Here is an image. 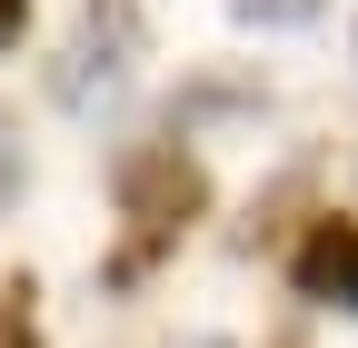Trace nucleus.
<instances>
[{
    "mask_svg": "<svg viewBox=\"0 0 358 348\" xmlns=\"http://www.w3.org/2000/svg\"><path fill=\"white\" fill-rule=\"evenodd\" d=\"M199 219H209V169L179 150V140L120 150V249L100 259V289H140Z\"/></svg>",
    "mask_w": 358,
    "mask_h": 348,
    "instance_id": "1",
    "label": "nucleus"
},
{
    "mask_svg": "<svg viewBox=\"0 0 358 348\" xmlns=\"http://www.w3.org/2000/svg\"><path fill=\"white\" fill-rule=\"evenodd\" d=\"M140 60H150V10L140 0H80L60 60H50V100L90 119V110H110L129 80H140Z\"/></svg>",
    "mask_w": 358,
    "mask_h": 348,
    "instance_id": "2",
    "label": "nucleus"
},
{
    "mask_svg": "<svg viewBox=\"0 0 358 348\" xmlns=\"http://www.w3.org/2000/svg\"><path fill=\"white\" fill-rule=\"evenodd\" d=\"M289 289L308 298V309H338V319H358V219H308L299 229V249H289Z\"/></svg>",
    "mask_w": 358,
    "mask_h": 348,
    "instance_id": "3",
    "label": "nucleus"
},
{
    "mask_svg": "<svg viewBox=\"0 0 358 348\" xmlns=\"http://www.w3.org/2000/svg\"><path fill=\"white\" fill-rule=\"evenodd\" d=\"M30 269H10V279H0V348H40V309H30Z\"/></svg>",
    "mask_w": 358,
    "mask_h": 348,
    "instance_id": "4",
    "label": "nucleus"
},
{
    "mask_svg": "<svg viewBox=\"0 0 358 348\" xmlns=\"http://www.w3.org/2000/svg\"><path fill=\"white\" fill-rule=\"evenodd\" d=\"M229 10L249 30H299V20H319V0H229Z\"/></svg>",
    "mask_w": 358,
    "mask_h": 348,
    "instance_id": "5",
    "label": "nucleus"
},
{
    "mask_svg": "<svg viewBox=\"0 0 358 348\" xmlns=\"http://www.w3.org/2000/svg\"><path fill=\"white\" fill-rule=\"evenodd\" d=\"M20 180H30V169H20V129H10V110H0V209L20 199Z\"/></svg>",
    "mask_w": 358,
    "mask_h": 348,
    "instance_id": "6",
    "label": "nucleus"
},
{
    "mask_svg": "<svg viewBox=\"0 0 358 348\" xmlns=\"http://www.w3.org/2000/svg\"><path fill=\"white\" fill-rule=\"evenodd\" d=\"M20 30H30V0H0V50H20Z\"/></svg>",
    "mask_w": 358,
    "mask_h": 348,
    "instance_id": "7",
    "label": "nucleus"
},
{
    "mask_svg": "<svg viewBox=\"0 0 358 348\" xmlns=\"http://www.w3.org/2000/svg\"><path fill=\"white\" fill-rule=\"evenodd\" d=\"M199 348H229V338H199Z\"/></svg>",
    "mask_w": 358,
    "mask_h": 348,
    "instance_id": "8",
    "label": "nucleus"
}]
</instances>
